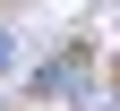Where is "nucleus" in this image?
<instances>
[{"label": "nucleus", "mask_w": 120, "mask_h": 111, "mask_svg": "<svg viewBox=\"0 0 120 111\" xmlns=\"http://www.w3.org/2000/svg\"><path fill=\"white\" fill-rule=\"evenodd\" d=\"M9 60H17V51H9V34H0V68H9Z\"/></svg>", "instance_id": "obj_1"}]
</instances>
